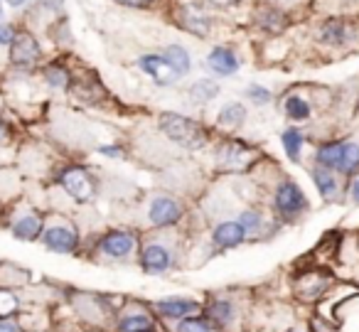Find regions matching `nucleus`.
Listing matches in <instances>:
<instances>
[{"mask_svg": "<svg viewBox=\"0 0 359 332\" xmlns=\"http://www.w3.org/2000/svg\"><path fill=\"white\" fill-rule=\"evenodd\" d=\"M123 293H106V291H67L65 303L69 305L72 320L84 330H109L114 325V317L126 303Z\"/></svg>", "mask_w": 359, "mask_h": 332, "instance_id": "f257e3e1", "label": "nucleus"}, {"mask_svg": "<svg viewBox=\"0 0 359 332\" xmlns=\"http://www.w3.org/2000/svg\"><path fill=\"white\" fill-rule=\"evenodd\" d=\"M187 261V251L182 239L175 232H153L143 237L135 266L148 278H165L180 271Z\"/></svg>", "mask_w": 359, "mask_h": 332, "instance_id": "f03ea898", "label": "nucleus"}, {"mask_svg": "<svg viewBox=\"0 0 359 332\" xmlns=\"http://www.w3.org/2000/svg\"><path fill=\"white\" fill-rule=\"evenodd\" d=\"M202 315L217 332H246L251 320V298L239 288H219L202 298Z\"/></svg>", "mask_w": 359, "mask_h": 332, "instance_id": "7ed1b4c3", "label": "nucleus"}, {"mask_svg": "<svg viewBox=\"0 0 359 332\" xmlns=\"http://www.w3.org/2000/svg\"><path fill=\"white\" fill-rule=\"evenodd\" d=\"M140 241H143V237L135 229L114 227L91 237L84 244V253L81 256L99 263V266H130L138 258Z\"/></svg>", "mask_w": 359, "mask_h": 332, "instance_id": "20e7f679", "label": "nucleus"}, {"mask_svg": "<svg viewBox=\"0 0 359 332\" xmlns=\"http://www.w3.org/2000/svg\"><path fill=\"white\" fill-rule=\"evenodd\" d=\"M158 131L175 148L187 150V153H197V150L207 148L212 143L210 128L202 121L185 114H177V111H163L158 116Z\"/></svg>", "mask_w": 359, "mask_h": 332, "instance_id": "39448f33", "label": "nucleus"}, {"mask_svg": "<svg viewBox=\"0 0 359 332\" xmlns=\"http://www.w3.org/2000/svg\"><path fill=\"white\" fill-rule=\"evenodd\" d=\"M40 244L50 253H57V256H81L86 241L81 237L79 227L72 219L57 217V219H47Z\"/></svg>", "mask_w": 359, "mask_h": 332, "instance_id": "423d86ee", "label": "nucleus"}, {"mask_svg": "<svg viewBox=\"0 0 359 332\" xmlns=\"http://www.w3.org/2000/svg\"><path fill=\"white\" fill-rule=\"evenodd\" d=\"M185 202L177 194L158 192L148 199L145 207V224L150 232H175L180 224L185 222Z\"/></svg>", "mask_w": 359, "mask_h": 332, "instance_id": "0eeeda50", "label": "nucleus"}, {"mask_svg": "<svg viewBox=\"0 0 359 332\" xmlns=\"http://www.w3.org/2000/svg\"><path fill=\"white\" fill-rule=\"evenodd\" d=\"M55 182L60 185L62 192L74 204H91L96 199V194H99V180L94 178V173L76 163L57 170Z\"/></svg>", "mask_w": 359, "mask_h": 332, "instance_id": "6e6552de", "label": "nucleus"}, {"mask_svg": "<svg viewBox=\"0 0 359 332\" xmlns=\"http://www.w3.org/2000/svg\"><path fill=\"white\" fill-rule=\"evenodd\" d=\"M163 322L155 317L150 300L143 298H126L123 307L114 317L111 332H163Z\"/></svg>", "mask_w": 359, "mask_h": 332, "instance_id": "1a4fd4ad", "label": "nucleus"}, {"mask_svg": "<svg viewBox=\"0 0 359 332\" xmlns=\"http://www.w3.org/2000/svg\"><path fill=\"white\" fill-rule=\"evenodd\" d=\"M256 158H259L256 148L241 138H224L215 143V168L219 173L241 175L254 168Z\"/></svg>", "mask_w": 359, "mask_h": 332, "instance_id": "9d476101", "label": "nucleus"}, {"mask_svg": "<svg viewBox=\"0 0 359 332\" xmlns=\"http://www.w3.org/2000/svg\"><path fill=\"white\" fill-rule=\"evenodd\" d=\"M155 317L163 322V327L175 325V322H182L192 315H200L202 312V298L185 296V293H175V296H163L150 300Z\"/></svg>", "mask_w": 359, "mask_h": 332, "instance_id": "9b49d317", "label": "nucleus"}, {"mask_svg": "<svg viewBox=\"0 0 359 332\" xmlns=\"http://www.w3.org/2000/svg\"><path fill=\"white\" fill-rule=\"evenodd\" d=\"M45 224H47V217L40 209L30 207V204H15L13 212L8 214V219H6V227H8V232H11V237L25 244L40 241L42 232H45Z\"/></svg>", "mask_w": 359, "mask_h": 332, "instance_id": "f8f14e48", "label": "nucleus"}, {"mask_svg": "<svg viewBox=\"0 0 359 332\" xmlns=\"http://www.w3.org/2000/svg\"><path fill=\"white\" fill-rule=\"evenodd\" d=\"M273 212L280 222H295L308 212V197L293 180H280L273 190Z\"/></svg>", "mask_w": 359, "mask_h": 332, "instance_id": "ddd939ff", "label": "nucleus"}, {"mask_svg": "<svg viewBox=\"0 0 359 332\" xmlns=\"http://www.w3.org/2000/svg\"><path fill=\"white\" fill-rule=\"evenodd\" d=\"M246 241H249V237H246V232L241 229V224L236 219H222V222H217L210 229V237H207V244H210L215 256L234 251V248L244 246Z\"/></svg>", "mask_w": 359, "mask_h": 332, "instance_id": "4468645a", "label": "nucleus"}, {"mask_svg": "<svg viewBox=\"0 0 359 332\" xmlns=\"http://www.w3.org/2000/svg\"><path fill=\"white\" fill-rule=\"evenodd\" d=\"M42 57V50H40V42L32 32H18L15 40L11 45V65L20 72H30L37 67Z\"/></svg>", "mask_w": 359, "mask_h": 332, "instance_id": "2eb2a0df", "label": "nucleus"}, {"mask_svg": "<svg viewBox=\"0 0 359 332\" xmlns=\"http://www.w3.org/2000/svg\"><path fill=\"white\" fill-rule=\"evenodd\" d=\"M135 65H138V69L143 72L158 89H172V86L180 84V77L175 74L172 67L165 62V57L160 55V52H155V55H140L138 60H135Z\"/></svg>", "mask_w": 359, "mask_h": 332, "instance_id": "dca6fc26", "label": "nucleus"}, {"mask_svg": "<svg viewBox=\"0 0 359 332\" xmlns=\"http://www.w3.org/2000/svg\"><path fill=\"white\" fill-rule=\"evenodd\" d=\"M205 67L215 77H219V79H226V77L239 74L241 60L236 57L234 50H229V47H224V45H217V47H212L210 55H207Z\"/></svg>", "mask_w": 359, "mask_h": 332, "instance_id": "f3484780", "label": "nucleus"}, {"mask_svg": "<svg viewBox=\"0 0 359 332\" xmlns=\"http://www.w3.org/2000/svg\"><path fill=\"white\" fill-rule=\"evenodd\" d=\"M236 222L241 224V229H244L249 239H266L273 232V224L269 222V217L256 207H244L236 214Z\"/></svg>", "mask_w": 359, "mask_h": 332, "instance_id": "a211bd4d", "label": "nucleus"}, {"mask_svg": "<svg viewBox=\"0 0 359 332\" xmlns=\"http://www.w3.org/2000/svg\"><path fill=\"white\" fill-rule=\"evenodd\" d=\"M295 296L300 298V300H318V298L325 296V291L330 288V278L325 276V273H300L298 278H295Z\"/></svg>", "mask_w": 359, "mask_h": 332, "instance_id": "6ab92c4d", "label": "nucleus"}, {"mask_svg": "<svg viewBox=\"0 0 359 332\" xmlns=\"http://www.w3.org/2000/svg\"><path fill=\"white\" fill-rule=\"evenodd\" d=\"M246 119H249V109H246V104H241V101H226V104H222L219 111H217L215 124H217V128L236 133V131L246 124Z\"/></svg>", "mask_w": 359, "mask_h": 332, "instance_id": "aec40b11", "label": "nucleus"}, {"mask_svg": "<svg viewBox=\"0 0 359 332\" xmlns=\"http://www.w3.org/2000/svg\"><path fill=\"white\" fill-rule=\"evenodd\" d=\"M22 330H55L57 320L45 305H25L22 312L18 315Z\"/></svg>", "mask_w": 359, "mask_h": 332, "instance_id": "412c9836", "label": "nucleus"}, {"mask_svg": "<svg viewBox=\"0 0 359 332\" xmlns=\"http://www.w3.org/2000/svg\"><path fill=\"white\" fill-rule=\"evenodd\" d=\"M180 27L182 30H187L190 35L195 37H210L212 32V20L205 15V13H200L197 8H180Z\"/></svg>", "mask_w": 359, "mask_h": 332, "instance_id": "4be33fe9", "label": "nucleus"}, {"mask_svg": "<svg viewBox=\"0 0 359 332\" xmlns=\"http://www.w3.org/2000/svg\"><path fill=\"white\" fill-rule=\"evenodd\" d=\"M219 96V84L212 77H200L187 86V99L192 106H210Z\"/></svg>", "mask_w": 359, "mask_h": 332, "instance_id": "5701e85b", "label": "nucleus"}, {"mask_svg": "<svg viewBox=\"0 0 359 332\" xmlns=\"http://www.w3.org/2000/svg\"><path fill=\"white\" fill-rule=\"evenodd\" d=\"M160 55L165 57V62L172 67V72L180 77V79L190 77V72H192V55L182 45H168L163 52H160Z\"/></svg>", "mask_w": 359, "mask_h": 332, "instance_id": "b1692460", "label": "nucleus"}, {"mask_svg": "<svg viewBox=\"0 0 359 332\" xmlns=\"http://www.w3.org/2000/svg\"><path fill=\"white\" fill-rule=\"evenodd\" d=\"M25 307V296L18 288L0 286V320H13Z\"/></svg>", "mask_w": 359, "mask_h": 332, "instance_id": "393cba45", "label": "nucleus"}, {"mask_svg": "<svg viewBox=\"0 0 359 332\" xmlns=\"http://www.w3.org/2000/svg\"><path fill=\"white\" fill-rule=\"evenodd\" d=\"M0 286L25 291V288L32 286V273L27 271V268L15 266V263L3 261V263H0Z\"/></svg>", "mask_w": 359, "mask_h": 332, "instance_id": "a878e982", "label": "nucleus"}, {"mask_svg": "<svg viewBox=\"0 0 359 332\" xmlns=\"http://www.w3.org/2000/svg\"><path fill=\"white\" fill-rule=\"evenodd\" d=\"M42 79L55 91H69L72 84H74V77H72V72L67 69L62 62H50V65L42 69Z\"/></svg>", "mask_w": 359, "mask_h": 332, "instance_id": "bb28decb", "label": "nucleus"}, {"mask_svg": "<svg viewBox=\"0 0 359 332\" xmlns=\"http://www.w3.org/2000/svg\"><path fill=\"white\" fill-rule=\"evenodd\" d=\"M310 178H313L315 187H318L320 197H325V199L337 197L339 182H337V178H334V170H327V168H320V165H315V168L310 170Z\"/></svg>", "mask_w": 359, "mask_h": 332, "instance_id": "cd10ccee", "label": "nucleus"}, {"mask_svg": "<svg viewBox=\"0 0 359 332\" xmlns=\"http://www.w3.org/2000/svg\"><path fill=\"white\" fill-rule=\"evenodd\" d=\"M283 114H285V119L293 121V124H303V121L310 119L313 109H310V101L305 99V96L288 94L283 99Z\"/></svg>", "mask_w": 359, "mask_h": 332, "instance_id": "c85d7f7f", "label": "nucleus"}, {"mask_svg": "<svg viewBox=\"0 0 359 332\" xmlns=\"http://www.w3.org/2000/svg\"><path fill=\"white\" fill-rule=\"evenodd\" d=\"M256 25L261 30H266L269 35H278L288 27V18L283 15L280 11H273V8H266V11L256 13Z\"/></svg>", "mask_w": 359, "mask_h": 332, "instance_id": "c756f323", "label": "nucleus"}, {"mask_svg": "<svg viewBox=\"0 0 359 332\" xmlns=\"http://www.w3.org/2000/svg\"><path fill=\"white\" fill-rule=\"evenodd\" d=\"M342 148H344L342 140H327V143L320 145L318 153H315V163H318L320 168L337 170V165H339V155H342Z\"/></svg>", "mask_w": 359, "mask_h": 332, "instance_id": "7c9ffc66", "label": "nucleus"}, {"mask_svg": "<svg viewBox=\"0 0 359 332\" xmlns=\"http://www.w3.org/2000/svg\"><path fill=\"white\" fill-rule=\"evenodd\" d=\"M280 145H283V150H285V155H288L293 163H298L300 160V153H303V145H305V135H303V131H298V128H285L283 133H280Z\"/></svg>", "mask_w": 359, "mask_h": 332, "instance_id": "2f4dec72", "label": "nucleus"}, {"mask_svg": "<svg viewBox=\"0 0 359 332\" xmlns=\"http://www.w3.org/2000/svg\"><path fill=\"white\" fill-rule=\"evenodd\" d=\"M165 332H217V330L212 327V322L200 312V315H192V317H187V320H182V322L168 325V327H165Z\"/></svg>", "mask_w": 359, "mask_h": 332, "instance_id": "473e14b6", "label": "nucleus"}, {"mask_svg": "<svg viewBox=\"0 0 359 332\" xmlns=\"http://www.w3.org/2000/svg\"><path fill=\"white\" fill-rule=\"evenodd\" d=\"M359 170V145L357 143H344L342 155H339V165L334 173L354 175Z\"/></svg>", "mask_w": 359, "mask_h": 332, "instance_id": "72a5a7b5", "label": "nucleus"}, {"mask_svg": "<svg viewBox=\"0 0 359 332\" xmlns=\"http://www.w3.org/2000/svg\"><path fill=\"white\" fill-rule=\"evenodd\" d=\"M320 40H323L325 45H342V42L347 40V25H344L342 20L325 22L323 30H320Z\"/></svg>", "mask_w": 359, "mask_h": 332, "instance_id": "f704fd0d", "label": "nucleus"}, {"mask_svg": "<svg viewBox=\"0 0 359 332\" xmlns=\"http://www.w3.org/2000/svg\"><path fill=\"white\" fill-rule=\"evenodd\" d=\"M244 96L251 101L254 106H269L271 101H273V94H271L269 86L264 84H256V81H251L249 86L244 89Z\"/></svg>", "mask_w": 359, "mask_h": 332, "instance_id": "c9c22d12", "label": "nucleus"}, {"mask_svg": "<svg viewBox=\"0 0 359 332\" xmlns=\"http://www.w3.org/2000/svg\"><path fill=\"white\" fill-rule=\"evenodd\" d=\"M96 153L101 155V158H109V160H123L126 158V150L123 145L118 143H104L96 148Z\"/></svg>", "mask_w": 359, "mask_h": 332, "instance_id": "e433bc0d", "label": "nucleus"}, {"mask_svg": "<svg viewBox=\"0 0 359 332\" xmlns=\"http://www.w3.org/2000/svg\"><path fill=\"white\" fill-rule=\"evenodd\" d=\"M15 27L13 25H8V22H0V47H8L11 50V45H13V40H15Z\"/></svg>", "mask_w": 359, "mask_h": 332, "instance_id": "4c0bfd02", "label": "nucleus"}, {"mask_svg": "<svg viewBox=\"0 0 359 332\" xmlns=\"http://www.w3.org/2000/svg\"><path fill=\"white\" fill-rule=\"evenodd\" d=\"M0 332H25V330H22L20 320L13 317V320H0Z\"/></svg>", "mask_w": 359, "mask_h": 332, "instance_id": "58836bf2", "label": "nucleus"}, {"mask_svg": "<svg viewBox=\"0 0 359 332\" xmlns=\"http://www.w3.org/2000/svg\"><path fill=\"white\" fill-rule=\"evenodd\" d=\"M8 140H11V126H8V121L0 116V145H6Z\"/></svg>", "mask_w": 359, "mask_h": 332, "instance_id": "ea45409f", "label": "nucleus"}, {"mask_svg": "<svg viewBox=\"0 0 359 332\" xmlns=\"http://www.w3.org/2000/svg\"><path fill=\"white\" fill-rule=\"evenodd\" d=\"M116 3H121V6H128V8H145V6H150L153 0H116Z\"/></svg>", "mask_w": 359, "mask_h": 332, "instance_id": "a19ab883", "label": "nucleus"}, {"mask_svg": "<svg viewBox=\"0 0 359 332\" xmlns=\"http://www.w3.org/2000/svg\"><path fill=\"white\" fill-rule=\"evenodd\" d=\"M349 197H352L354 204H359V178H354L352 185H349Z\"/></svg>", "mask_w": 359, "mask_h": 332, "instance_id": "79ce46f5", "label": "nucleus"}, {"mask_svg": "<svg viewBox=\"0 0 359 332\" xmlns=\"http://www.w3.org/2000/svg\"><path fill=\"white\" fill-rule=\"evenodd\" d=\"M215 8H236L241 3V0H210Z\"/></svg>", "mask_w": 359, "mask_h": 332, "instance_id": "37998d69", "label": "nucleus"}, {"mask_svg": "<svg viewBox=\"0 0 359 332\" xmlns=\"http://www.w3.org/2000/svg\"><path fill=\"white\" fill-rule=\"evenodd\" d=\"M8 3H11L13 8H20V6H25L27 0H8Z\"/></svg>", "mask_w": 359, "mask_h": 332, "instance_id": "c03bdc74", "label": "nucleus"}, {"mask_svg": "<svg viewBox=\"0 0 359 332\" xmlns=\"http://www.w3.org/2000/svg\"><path fill=\"white\" fill-rule=\"evenodd\" d=\"M25 332H57V330H25Z\"/></svg>", "mask_w": 359, "mask_h": 332, "instance_id": "a18cd8bd", "label": "nucleus"}, {"mask_svg": "<svg viewBox=\"0 0 359 332\" xmlns=\"http://www.w3.org/2000/svg\"><path fill=\"white\" fill-rule=\"evenodd\" d=\"M285 332H303V330H295V327H290V330H285Z\"/></svg>", "mask_w": 359, "mask_h": 332, "instance_id": "49530a36", "label": "nucleus"}, {"mask_svg": "<svg viewBox=\"0 0 359 332\" xmlns=\"http://www.w3.org/2000/svg\"><path fill=\"white\" fill-rule=\"evenodd\" d=\"M0 20H3V6H0Z\"/></svg>", "mask_w": 359, "mask_h": 332, "instance_id": "de8ad7c7", "label": "nucleus"}, {"mask_svg": "<svg viewBox=\"0 0 359 332\" xmlns=\"http://www.w3.org/2000/svg\"><path fill=\"white\" fill-rule=\"evenodd\" d=\"M0 263H3V261H0Z\"/></svg>", "mask_w": 359, "mask_h": 332, "instance_id": "09e8293b", "label": "nucleus"}, {"mask_svg": "<svg viewBox=\"0 0 359 332\" xmlns=\"http://www.w3.org/2000/svg\"><path fill=\"white\" fill-rule=\"evenodd\" d=\"M163 332H165V330H163Z\"/></svg>", "mask_w": 359, "mask_h": 332, "instance_id": "8fccbe9b", "label": "nucleus"}, {"mask_svg": "<svg viewBox=\"0 0 359 332\" xmlns=\"http://www.w3.org/2000/svg\"><path fill=\"white\" fill-rule=\"evenodd\" d=\"M79 332H81V330H79Z\"/></svg>", "mask_w": 359, "mask_h": 332, "instance_id": "3c124183", "label": "nucleus"}]
</instances>
